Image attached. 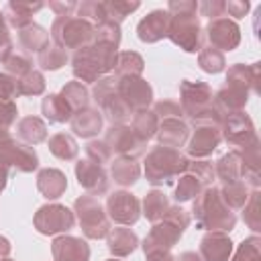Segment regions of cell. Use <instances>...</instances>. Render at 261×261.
Segmentation results:
<instances>
[{
  "label": "cell",
  "mask_w": 261,
  "mask_h": 261,
  "mask_svg": "<svg viewBox=\"0 0 261 261\" xmlns=\"http://www.w3.org/2000/svg\"><path fill=\"white\" fill-rule=\"evenodd\" d=\"M251 92H261V63L255 61L251 65H230L226 71L224 86L214 94V108L220 114V118L245 110Z\"/></svg>",
  "instance_id": "6da1fadb"
},
{
  "label": "cell",
  "mask_w": 261,
  "mask_h": 261,
  "mask_svg": "<svg viewBox=\"0 0 261 261\" xmlns=\"http://www.w3.org/2000/svg\"><path fill=\"white\" fill-rule=\"evenodd\" d=\"M169 31L167 39L186 53H198L202 49V24L198 16L196 0H169Z\"/></svg>",
  "instance_id": "7a4b0ae2"
},
{
  "label": "cell",
  "mask_w": 261,
  "mask_h": 261,
  "mask_svg": "<svg viewBox=\"0 0 261 261\" xmlns=\"http://www.w3.org/2000/svg\"><path fill=\"white\" fill-rule=\"evenodd\" d=\"M190 224V214L181 206H169L165 216L151 226L147 237L143 239V253L147 261L161 259L171 253V249L181 239L184 230Z\"/></svg>",
  "instance_id": "3957f363"
},
{
  "label": "cell",
  "mask_w": 261,
  "mask_h": 261,
  "mask_svg": "<svg viewBox=\"0 0 261 261\" xmlns=\"http://www.w3.org/2000/svg\"><path fill=\"white\" fill-rule=\"evenodd\" d=\"M116 55H118V47L92 39L90 45L73 51L71 57L73 77L82 84H96L100 77H104L108 71L114 69Z\"/></svg>",
  "instance_id": "277c9868"
},
{
  "label": "cell",
  "mask_w": 261,
  "mask_h": 261,
  "mask_svg": "<svg viewBox=\"0 0 261 261\" xmlns=\"http://www.w3.org/2000/svg\"><path fill=\"white\" fill-rule=\"evenodd\" d=\"M192 214L196 218V226L202 230H220L228 232L237 224V214L230 210L222 198L216 186L204 188L194 200H192Z\"/></svg>",
  "instance_id": "5b68a950"
},
{
  "label": "cell",
  "mask_w": 261,
  "mask_h": 261,
  "mask_svg": "<svg viewBox=\"0 0 261 261\" xmlns=\"http://www.w3.org/2000/svg\"><path fill=\"white\" fill-rule=\"evenodd\" d=\"M188 165H190V157L184 155L179 149L157 145L145 157V177L153 186L173 184L175 177L186 173Z\"/></svg>",
  "instance_id": "8992f818"
},
{
  "label": "cell",
  "mask_w": 261,
  "mask_h": 261,
  "mask_svg": "<svg viewBox=\"0 0 261 261\" xmlns=\"http://www.w3.org/2000/svg\"><path fill=\"white\" fill-rule=\"evenodd\" d=\"M179 106L184 116H190L192 122L196 120H216L220 122V114L214 108V94L206 82H192L184 80L179 84Z\"/></svg>",
  "instance_id": "52a82bcc"
},
{
  "label": "cell",
  "mask_w": 261,
  "mask_h": 261,
  "mask_svg": "<svg viewBox=\"0 0 261 261\" xmlns=\"http://www.w3.org/2000/svg\"><path fill=\"white\" fill-rule=\"evenodd\" d=\"M90 96L94 98V102L98 104V110L102 112V116L110 124H126V120L133 116L130 108L118 96L116 75H104V77H100L94 84Z\"/></svg>",
  "instance_id": "ba28073f"
},
{
  "label": "cell",
  "mask_w": 261,
  "mask_h": 261,
  "mask_svg": "<svg viewBox=\"0 0 261 261\" xmlns=\"http://www.w3.org/2000/svg\"><path fill=\"white\" fill-rule=\"evenodd\" d=\"M73 214L77 216L80 228L84 232L86 239H104L110 232V218L104 210V206L100 204V200L92 194L80 196L73 202Z\"/></svg>",
  "instance_id": "9c48e42d"
},
{
  "label": "cell",
  "mask_w": 261,
  "mask_h": 261,
  "mask_svg": "<svg viewBox=\"0 0 261 261\" xmlns=\"http://www.w3.org/2000/svg\"><path fill=\"white\" fill-rule=\"evenodd\" d=\"M51 39L61 49H82L94 39V24L80 16H57L51 24Z\"/></svg>",
  "instance_id": "30bf717a"
},
{
  "label": "cell",
  "mask_w": 261,
  "mask_h": 261,
  "mask_svg": "<svg viewBox=\"0 0 261 261\" xmlns=\"http://www.w3.org/2000/svg\"><path fill=\"white\" fill-rule=\"evenodd\" d=\"M33 224L41 234H61L73 228L75 214L63 204H45L35 212Z\"/></svg>",
  "instance_id": "8fae6325"
},
{
  "label": "cell",
  "mask_w": 261,
  "mask_h": 261,
  "mask_svg": "<svg viewBox=\"0 0 261 261\" xmlns=\"http://www.w3.org/2000/svg\"><path fill=\"white\" fill-rule=\"evenodd\" d=\"M0 165L6 169L14 167L20 173H31L39 167V155L31 145L6 137L0 139Z\"/></svg>",
  "instance_id": "7c38bea8"
},
{
  "label": "cell",
  "mask_w": 261,
  "mask_h": 261,
  "mask_svg": "<svg viewBox=\"0 0 261 261\" xmlns=\"http://www.w3.org/2000/svg\"><path fill=\"white\" fill-rule=\"evenodd\" d=\"M104 143L108 145L110 153L130 159L141 157L147 149V143L128 124H110L104 133Z\"/></svg>",
  "instance_id": "4fadbf2b"
},
{
  "label": "cell",
  "mask_w": 261,
  "mask_h": 261,
  "mask_svg": "<svg viewBox=\"0 0 261 261\" xmlns=\"http://www.w3.org/2000/svg\"><path fill=\"white\" fill-rule=\"evenodd\" d=\"M192 135L188 139V155L194 159H204L218 149L222 141L220 122L216 120H196L192 122Z\"/></svg>",
  "instance_id": "5bb4252c"
},
{
  "label": "cell",
  "mask_w": 261,
  "mask_h": 261,
  "mask_svg": "<svg viewBox=\"0 0 261 261\" xmlns=\"http://www.w3.org/2000/svg\"><path fill=\"white\" fill-rule=\"evenodd\" d=\"M220 133H222V139L228 145L237 147V149H243V147H247V145H251L253 141L259 139L257 130H255V124H253L251 116L245 110L222 116Z\"/></svg>",
  "instance_id": "9a60e30c"
},
{
  "label": "cell",
  "mask_w": 261,
  "mask_h": 261,
  "mask_svg": "<svg viewBox=\"0 0 261 261\" xmlns=\"http://www.w3.org/2000/svg\"><path fill=\"white\" fill-rule=\"evenodd\" d=\"M116 90L133 114L141 110H149V106L153 104V88L141 75L139 77H116Z\"/></svg>",
  "instance_id": "2e32d148"
},
{
  "label": "cell",
  "mask_w": 261,
  "mask_h": 261,
  "mask_svg": "<svg viewBox=\"0 0 261 261\" xmlns=\"http://www.w3.org/2000/svg\"><path fill=\"white\" fill-rule=\"evenodd\" d=\"M106 214L110 220H114L120 226H130L139 220L141 216V202L135 194L126 192V190H118L112 192L106 198Z\"/></svg>",
  "instance_id": "e0dca14e"
},
{
  "label": "cell",
  "mask_w": 261,
  "mask_h": 261,
  "mask_svg": "<svg viewBox=\"0 0 261 261\" xmlns=\"http://www.w3.org/2000/svg\"><path fill=\"white\" fill-rule=\"evenodd\" d=\"M204 33H206V39H208L210 47L218 49L220 53L222 51H232L241 43V29H239V24L234 20L226 18V16L208 20V24L204 27Z\"/></svg>",
  "instance_id": "ac0fdd59"
},
{
  "label": "cell",
  "mask_w": 261,
  "mask_h": 261,
  "mask_svg": "<svg viewBox=\"0 0 261 261\" xmlns=\"http://www.w3.org/2000/svg\"><path fill=\"white\" fill-rule=\"evenodd\" d=\"M75 179L77 184L92 196H102L108 192V173L104 169V165H98L94 161H90L88 157L86 159H80L75 163Z\"/></svg>",
  "instance_id": "d6986e66"
},
{
  "label": "cell",
  "mask_w": 261,
  "mask_h": 261,
  "mask_svg": "<svg viewBox=\"0 0 261 261\" xmlns=\"http://www.w3.org/2000/svg\"><path fill=\"white\" fill-rule=\"evenodd\" d=\"M167 31H169V12L161 10V8L151 10L137 24V37H139V41H143L147 45L167 39Z\"/></svg>",
  "instance_id": "ffe728a7"
},
{
  "label": "cell",
  "mask_w": 261,
  "mask_h": 261,
  "mask_svg": "<svg viewBox=\"0 0 261 261\" xmlns=\"http://www.w3.org/2000/svg\"><path fill=\"white\" fill-rule=\"evenodd\" d=\"M51 255L55 261H90V245L71 234H59L51 243Z\"/></svg>",
  "instance_id": "44dd1931"
},
{
  "label": "cell",
  "mask_w": 261,
  "mask_h": 261,
  "mask_svg": "<svg viewBox=\"0 0 261 261\" xmlns=\"http://www.w3.org/2000/svg\"><path fill=\"white\" fill-rule=\"evenodd\" d=\"M232 241L226 232L208 230L200 241V257L202 261H230Z\"/></svg>",
  "instance_id": "7402d4cb"
},
{
  "label": "cell",
  "mask_w": 261,
  "mask_h": 261,
  "mask_svg": "<svg viewBox=\"0 0 261 261\" xmlns=\"http://www.w3.org/2000/svg\"><path fill=\"white\" fill-rule=\"evenodd\" d=\"M155 137L161 147L179 149L190 139V126L181 118H165V120H159V128Z\"/></svg>",
  "instance_id": "603a6c76"
},
{
  "label": "cell",
  "mask_w": 261,
  "mask_h": 261,
  "mask_svg": "<svg viewBox=\"0 0 261 261\" xmlns=\"http://www.w3.org/2000/svg\"><path fill=\"white\" fill-rule=\"evenodd\" d=\"M45 4L43 2H22V0H10L2 14H4V20L8 27L16 29V31H22L27 29L29 24H33V14L39 12Z\"/></svg>",
  "instance_id": "cb8c5ba5"
},
{
  "label": "cell",
  "mask_w": 261,
  "mask_h": 261,
  "mask_svg": "<svg viewBox=\"0 0 261 261\" xmlns=\"http://www.w3.org/2000/svg\"><path fill=\"white\" fill-rule=\"evenodd\" d=\"M69 122H71V130H73L77 137H82V139H92V137H96V135L102 130V126H104V116H102V112H100L98 108L86 106V108L73 112Z\"/></svg>",
  "instance_id": "d4e9b609"
},
{
  "label": "cell",
  "mask_w": 261,
  "mask_h": 261,
  "mask_svg": "<svg viewBox=\"0 0 261 261\" xmlns=\"http://www.w3.org/2000/svg\"><path fill=\"white\" fill-rule=\"evenodd\" d=\"M37 190L43 194V198L57 200L67 190V177L63 171H59L55 167H45L37 173Z\"/></svg>",
  "instance_id": "484cf974"
},
{
  "label": "cell",
  "mask_w": 261,
  "mask_h": 261,
  "mask_svg": "<svg viewBox=\"0 0 261 261\" xmlns=\"http://www.w3.org/2000/svg\"><path fill=\"white\" fill-rule=\"evenodd\" d=\"M106 245L112 257H128L139 247V237L126 226H116V228H110L106 237Z\"/></svg>",
  "instance_id": "4316f807"
},
{
  "label": "cell",
  "mask_w": 261,
  "mask_h": 261,
  "mask_svg": "<svg viewBox=\"0 0 261 261\" xmlns=\"http://www.w3.org/2000/svg\"><path fill=\"white\" fill-rule=\"evenodd\" d=\"M214 173L222 184H234L243 181V159L239 149L228 151L214 163Z\"/></svg>",
  "instance_id": "83f0119b"
},
{
  "label": "cell",
  "mask_w": 261,
  "mask_h": 261,
  "mask_svg": "<svg viewBox=\"0 0 261 261\" xmlns=\"http://www.w3.org/2000/svg\"><path fill=\"white\" fill-rule=\"evenodd\" d=\"M16 135L27 145H39L47 139V124L39 116H24L16 122Z\"/></svg>",
  "instance_id": "f1b7e54d"
},
{
  "label": "cell",
  "mask_w": 261,
  "mask_h": 261,
  "mask_svg": "<svg viewBox=\"0 0 261 261\" xmlns=\"http://www.w3.org/2000/svg\"><path fill=\"white\" fill-rule=\"evenodd\" d=\"M110 175L112 179L126 188V186H133L137 184L139 175H141V165L137 163V159H130V157H116L112 163H110Z\"/></svg>",
  "instance_id": "f546056e"
},
{
  "label": "cell",
  "mask_w": 261,
  "mask_h": 261,
  "mask_svg": "<svg viewBox=\"0 0 261 261\" xmlns=\"http://www.w3.org/2000/svg\"><path fill=\"white\" fill-rule=\"evenodd\" d=\"M41 112L49 122H57V124L71 120V114H73V110L67 106L61 94H47L41 102Z\"/></svg>",
  "instance_id": "4dcf8cb0"
},
{
  "label": "cell",
  "mask_w": 261,
  "mask_h": 261,
  "mask_svg": "<svg viewBox=\"0 0 261 261\" xmlns=\"http://www.w3.org/2000/svg\"><path fill=\"white\" fill-rule=\"evenodd\" d=\"M18 45L27 53H41L49 45V33L41 24H29L27 29L18 31Z\"/></svg>",
  "instance_id": "1f68e13d"
},
{
  "label": "cell",
  "mask_w": 261,
  "mask_h": 261,
  "mask_svg": "<svg viewBox=\"0 0 261 261\" xmlns=\"http://www.w3.org/2000/svg\"><path fill=\"white\" fill-rule=\"evenodd\" d=\"M167 208H169V200H167V196L161 192V190H151V192H147V196L143 198V202H141V214L149 220V222H159L163 216H165V212H167Z\"/></svg>",
  "instance_id": "d6a6232c"
},
{
  "label": "cell",
  "mask_w": 261,
  "mask_h": 261,
  "mask_svg": "<svg viewBox=\"0 0 261 261\" xmlns=\"http://www.w3.org/2000/svg\"><path fill=\"white\" fill-rule=\"evenodd\" d=\"M145 69V59L137 51H118L114 75L116 77H139Z\"/></svg>",
  "instance_id": "836d02e7"
},
{
  "label": "cell",
  "mask_w": 261,
  "mask_h": 261,
  "mask_svg": "<svg viewBox=\"0 0 261 261\" xmlns=\"http://www.w3.org/2000/svg\"><path fill=\"white\" fill-rule=\"evenodd\" d=\"M47 145H49V151L61 161H73L77 157V151H80L77 141L69 133H57V135L49 137Z\"/></svg>",
  "instance_id": "e575fe53"
},
{
  "label": "cell",
  "mask_w": 261,
  "mask_h": 261,
  "mask_svg": "<svg viewBox=\"0 0 261 261\" xmlns=\"http://www.w3.org/2000/svg\"><path fill=\"white\" fill-rule=\"evenodd\" d=\"M59 94H61V98L67 102V106H69L73 112L86 108L88 102H90V90L86 88V84H82V82H77V80L67 82V84L61 88Z\"/></svg>",
  "instance_id": "d590c367"
},
{
  "label": "cell",
  "mask_w": 261,
  "mask_h": 261,
  "mask_svg": "<svg viewBox=\"0 0 261 261\" xmlns=\"http://www.w3.org/2000/svg\"><path fill=\"white\" fill-rule=\"evenodd\" d=\"M130 128L145 141L149 143L155 135H157V128H159V118L155 116L153 110H141V112H135L133 114V122H130Z\"/></svg>",
  "instance_id": "8d00e7d4"
},
{
  "label": "cell",
  "mask_w": 261,
  "mask_h": 261,
  "mask_svg": "<svg viewBox=\"0 0 261 261\" xmlns=\"http://www.w3.org/2000/svg\"><path fill=\"white\" fill-rule=\"evenodd\" d=\"M67 61H69L67 51L61 49V47H57L55 43H49V45L39 53V57H37V65H39L41 69H45V71H57V69H61Z\"/></svg>",
  "instance_id": "74e56055"
},
{
  "label": "cell",
  "mask_w": 261,
  "mask_h": 261,
  "mask_svg": "<svg viewBox=\"0 0 261 261\" xmlns=\"http://www.w3.org/2000/svg\"><path fill=\"white\" fill-rule=\"evenodd\" d=\"M222 202L230 208V210H241L249 198V188L245 186V181H234V184H222L218 188Z\"/></svg>",
  "instance_id": "f35d334b"
},
{
  "label": "cell",
  "mask_w": 261,
  "mask_h": 261,
  "mask_svg": "<svg viewBox=\"0 0 261 261\" xmlns=\"http://www.w3.org/2000/svg\"><path fill=\"white\" fill-rule=\"evenodd\" d=\"M202 190H204V184H202L194 173H190V171L186 169V173H181L179 179H177V184H175L173 198H175L177 202H190V200H194Z\"/></svg>",
  "instance_id": "ab89813d"
},
{
  "label": "cell",
  "mask_w": 261,
  "mask_h": 261,
  "mask_svg": "<svg viewBox=\"0 0 261 261\" xmlns=\"http://www.w3.org/2000/svg\"><path fill=\"white\" fill-rule=\"evenodd\" d=\"M198 65L206 73H220L226 67V59H224V53L208 45L198 51Z\"/></svg>",
  "instance_id": "60d3db41"
},
{
  "label": "cell",
  "mask_w": 261,
  "mask_h": 261,
  "mask_svg": "<svg viewBox=\"0 0 261 261\" xmlns=\"http://www.w3.org/2000/svg\"><path fill=\"white\" fill-rule=\"evenodd\" d=\"M75 12H77V16H80V18H84V20L92 22L94 27H96V24H102V22H106V20H108L106 6H104V2H102V0H84V2H80V4H77Z\"/></svg>",
  "instance_id": "b9f144b4"
},
{
  "label": "cell",
  "mask_w": 261,
  "mask_h": 261,
  "mask_svg": "<svg viewBox=\"0 0 261 261\" xmlns=\"http://www.w3.org/2000/svg\"><path fill=\"white\" fill-rule=\"evenodd\" d=\"M259 196H261L259 190H251L245 206L241 208L243 210V220H245V224L253 232L261 230V204H259Z\"/></svg>",
  "instance_id": "7bdbcfd3"
},
{
  "label": "cell",
  "mask_w": 261,
  "mask_h": 261,
  "mask_svg": "<svg viewBox=\"0 0 261 261\" xmlns=\"http://www.w3.org/2000/svg\"><path fill=\"white\" fill-rule=\"evenodd\" d=\"M104 6H106L108 20L120 24L130 12H135L141 6V2H137V0H133V2H128V0H106Z\"/></svg>",
  "instance_id": "ee69618b"
},
{
  "label": "cell",
  "mask_w": 261,
  "mask_h": 261,
  "mask_svg": "<svg viewBox=\"0 0 261 261\" xmlns=\"http://www.w3.org/2000/svg\"><path fill=\"white\" fill-rule=\"evenodd\" d=\"M16 84H18V94L20 96H41L45 92V77L39 69L29 71L20 80H16Z\"/></svg>",
  "instance_id": "f6af8a7d"
},
{
  "label": "cell",
  "mask_w": 261,
  "mask_h": 261,
  "mask_svg": "<svg viewBox=\"0 0 261 261\" xmlns=\"http://www.w3.org/2000/svg\"><path fill=\"white\" fill-rule=\"evenodd\" d=\"M230 261H261V239L257 234L247 237Z\"/></svg>",
  "instance_id": "bcb514c9"
},
{
  "label": "cell",
  "mask_w": 261,
  "mask_h": 261,
  "mask_svg": "<svg viewBox=\"0 0 261 261\" xmlns=\"http://www.w3.org/2000/svg\"><path fill=\"white\" fill-rule=\"evenodd\" d=\"M120 39H122L120 24H116V22L106 20V22L94 27V41H100V43H108V45L118 47L120 45Z\"/></svg>",
  "instance_id": "7dc6e473"
},
{
  "label": "cell",
  "mask_w": 261,
  "mask_h": 261,
  "mask_svg": "<svg viewBox=\"0 0 261 261\" xmlns=\"http://www.w3.org/2000/svg\"><path fill=\"white\" fill-rule=\"evenodd\" d=\"M4 67H6V73H8V75H12L14 80H20V77L27 75L29 71H33V61H31L27 55L12 53V55L4 61Z\"/></svg>",
  "instance_id": "c3c4849f"
},
{
  "label": "cell",
  "mask_w": 261,
  "mask_h": 261,
  "mask_svg": "<svg viewBox=\"0 0 261 261\" xmlns=\"http://www.w3.org/2000/svg\"><path fill=\"white\" fill-rule=\"evenodd\" d=\"M188 171H190V173H194V175L204 184V188L212 186V181L216 179L214 163H212V161H208V159H194V161H190Z\"/></svg>",
  "instance_id": "681fc988"
},
{
  "label": "cell",
  "mask_w": 261,
  "mask_h": 261,
  "mask_svg": "<svg viewBox=\"0 0 261 261\" xmlns=\"http://www.w3.org/2000/svg\"><path fill=\"white\" fill-rule=\"evenodd\" d=\"M18 114L16 102H8V100H0V139L10 137V126L14 124Z\"/></svg>",
  "instance_id": "f907efd6"
},
{
  "label": "cell",
  "mask_w": 261,
  "mask_h": 261,
  "mask_svg": "<svg viewBox=\"0 0 261 261\" xmlns=\"http://www.w3.org/2000/svg\"><path fill=\"white\" fill-rule=\"evenodd\" d=\"M86 155H88L90 161H94V163H98V165L110 163V159H112V153H110L108 145H106L104 141H98V139L88 141V145H86Z\"/></svg>",
  "instance_id": "816d5d0a"
},
{
  "label": "cell",
  "mask_w": 261,
  "mask_h": 261,
  "mask_svg": "<svg viewBox=\"0 0 261 261\" xmlns=\"http://www.w3.org/2000/svg\"><path fill=\"white\" fill-rule=\"evenodd\" d=\"M153 112L159 120H165V118H181L184 120V110L179 106V102L175 100H159L153 104Z\"/></svg>",
  "instance_id": "f5cc1de1"
},
{
  "label": "cell",
  "mask_w": 261,
  "mask_h": 261,
  "mask_svg": "<svg viewBox=\"0 0 261 261\" xmlns=\"http://www.w3.org/2000/svg\"><path fill=\"white\" fill-rule=\"evenodd\" d=\"M14 45H12V39H10V33H8V24L4 20V14L0 10V63H4L14 51Z\"/></svg>",
  "instance_id": "db71d44e"
},
{
  "label": "cell",
  "mask_w": 261,
  "mask_h": 261,
  "mask_svg": "<svg viewBox=\"0 0 261 261\" xmlns=\"http://www.w3.org/2000/svg\"><path fill=\"white\" fill-rule=\"evenodd\" d=\"M198 10L202 16L214 20V18H222L224 16V0H204L198 4Z\"/></svg>",
  "instance_id": "11a10c76"
},
{
  "label": "cell",
  "mask_w": 261,
  "mask_h": 261,
  "mask_svg": "<svg viewBox=\"0 0 261 261\" xmlns=\"http://www.w3.org/2000/svg\"><path fill=\"white\" fill-rule=\"evenodd\" d=\"M18 84L12 75L8 73H0V100H8L14 102V98H18Z\"/></svg>",
  "instance_id": "9f6ffc18"
},
{
  "label": "cell",
  "mask_w": 261,
  "mask_h": 261,
  "mask_svg": "<svg viewBox=\"0 0 261 261\" xmlns=\"http://www.w3.org/2000/svg\"><path fill=\"white\" fill-rule=\"evenodd\" d=\"M49 8L57 14V16H71V12L77 8L75 0H51Z\"/></svg>",
  "instance_id": "6f0895ef"
},
{
  "label": "cell",
  "mask_w": 261,
  "mask_h": 261,
  "mask_svg": "<svg viewBox=\"0 0 261 261\" xmlns=\"http://www.w3.org/2000/svg\"><path fill=\"white\" fill-rule=\"evenodd\" d=\"M249 8H251V4L247 0H228V2H224V10L234 18H243L249 12Z\"/></svg>",
  "instance_id": "680465c9"
},
{
  "label": "cell",
  "mask_w": 261,
  "mask_h": 261,
  "mask_svg": "<svg viewBox=\"0 0 261 261\" xmlns=\"http://www.w3.org/2000/svg\"><path fill=\"white\" fill-rule=\"evenodd\" d=\"M8 253H10V241L6 237H0V261L6 259Z\"/></svg>",
  "instance_id": "91938a15"
},
{
  "label": "cell",
  "mask_w": 261,
  "mask_h": 261,
  "mask_svg": "<svg viewBox=\"0 0 261 261\" xmlns=\"http://www.w3.org/2000/svg\"><path fill=\"white\" fill-rule=\"evenodd\" d=\"M175 261H202V257L198 253H194V251H186L179 257H175Z\"/></svg>",
  "instance_id": "94428289"
},
{
  "label": "cell",
  "mask_w": 261,
  "mask_h": 261,
  "mask_svg": "<svg viewBox=\"0 0 261 261\" xmlns=\"http://www.w3.org/2000/svg\"><path fill=\"white\" fill-rule=\"evenodd\" d=\"M6 181H8V169L4 165H0V194L6 188Z\"/></svg>",
  "instance_id": "6125c7cd"
},
{
  "label": "cell",
  "mask_w": 261,
  "mask_h": 261,
  "mask_svg": "<svg viewBox=\"0 0 261 261\" xmlns=\"http://www.w3.org/2000/svg\"><path fill=\"white\" fill-rule=\"evenodd\" d=\"M155 261H175V257L169 253V255H165V257H161V259H155Z\"/></svg>",
  "instance_id": "be15d7a7"
},
{
  "label": "cell",
  "mask_w": 261,
  "mask_h": 261,
  "mask_svg": "<svg viewBox=\"0 0 261 261\" xmlns=\"http://www.w3.org/2000/svg\"><path fill=\"white\" fill-rule=\"evenodd\" d=\"M2 261H12V259H8V257H6V259H2Z\"/></svg>",
  "instance_id": "e7e4bbea"
},
{
  "label": "cell",
  "mask_w": 261,
  "mask_h": 261,
  "mask_svg": "<svg viewBox=\"0 0 261 261\" xmlns=\"http://www.w3.org/2000/svg\"><path fill=\"white\" fill-rule=\"evenodd\" d=\"M108 261H118V259H114V257H112V259H108Z\"/></svg>",
  "instance_id": "03108f58"
}]
</instances>
